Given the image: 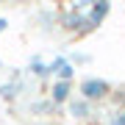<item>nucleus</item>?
<instances>
[{
	"mask_svg": "<svg viewBox=\"0 0 125 125\" xmlns=\"http://www.w3.org/2000/svg\"><path fill=\"white\" fill-rule=\"evenodd\" d=\"M28 72H31L33 78H39V81H50V78H53V72H50V61H45L42 56H33L31 61H28Z\"/></svg>",
	"mask_w": 125,
	"mask_h": 125,
	"instance_id": "1a4fd4ad",
	"label": "nucleus"
},
{
	"mask_svg": "<svg viewBox=\"0 0 125 125\" xmlns=\"http://www.w3.org/2000/svg\"><path fill=\"white\" fill-rule=\"evenodd\" d=\"M67 58L72 61V67H78V64H89V61H92V56H89V53H70Z\"/></svg>",
	"mask_w": 125,
	"mask_h": 125,
	"instance_id": "9b49d317",
	"label": "nucleus"
},
{
	"mask_svg": "<svg viewBox=\"0 0 125 125\" xmlns=\"http://www.w3.org/2000/svg\"><path fill=\"white\" fill-rule=\"evenodd\" d=\"M33 125H58V122H53V120H39V122H33Z\"/></svg>",
	"mask_w": 125,
	"mask_h": 125,
	"instance_id": "ddd939ff",
	"label": "nucleus"
},
{
	"mask_svg": "<svg viewBox=\"0 0 125 125\" xmlns=\"http://www.w3.org/2000/svg\"><path fill=\"white\" fill-rule=\"evenodd\" d=\"M103 125H125V108L111 106L106 114H103Z\"/></svg>",
	"mask_w": 125,
	"mask_h": 125,
	"instance_id": "9d476101",
	"label": "nucleus"
},
{
	"mask_svg": "<svg viewBox=\"0 0 125 125\" xmlns=\"http://www.w3.org/2000/svg\"><path fill=\"white\" fill-rule=\"evenodd\" d=\"M64 108H67V114L72 117V120H78V122H86V120H92V117H94V103L78 97V94H72L70 103H67Z\"/></svg>",
	"mask_w": 125,
	"mask_h": 125,
	"instance_id": "39448f33",
	"label": "nucleus"
},
{
	"mask_svg": "<svg viewBox=\"0 0 125 125\" xmlns=\"http://www.w3.org/2000/svg\"><path fill=\"white\" fill-rule=\"evenodd\" d=\"M28 111L31 114H36V117H53V114H58V108L50 103V97H36V100H31L28 103Z\"/></svg>",
	"mask_w": 125,
	"mask_h": 125,
	"instance_id": "6e6552de",
	"label": "nucleus"
},
{
	"mask_svg": "<svg viewBox=\"0 0 125 125\" xmlns=\"http://www.w3.org/2000/svg\"><path fill=\"white\" fill-rule=\"evenodd\" d=\"M72 94H75L72 92V81H53L50 89H47V97H50V103H53L56 108H64Z\"/></svg>",
	"mask_w": 125,
	"mask_h": 125,
	"instance_id": "423d86ee",
	"label": "nucleus"
},
{
	"mask_svg": "<svg viewBox=\"0 0 125 125\" xmlns=\"http://www.w3.org/2000/svg\"><path fill=\"white\" fill-rule=\"evenodd\" d=\"M111 14V3H106V0H97V3H89V9H86V28L92 31H97V28L106 22V17Z\"/></svg>",
	"mask_w": 125,
	"mask_h": 125,
	"instance_id": "20e7f679",
	"label": "nucleus"
},
{
	"mask_svg": "<svg viewBox=\"0 0 125 125\" xmlns=\"http://www.w3.org/2000/svg\"><path fill=\"white\" fill-rule=\"evenodd\" d=\"M0 70H3V61H0Z\"/></svg>",
	"mask_w": 125,
	"mask_h": 125,
	"instance_id": "4468645a",
	"label": "nucleus"
},
{
	"mask_svg": "<svg viewBox=\"0 0 125 125\" xmlns=\"http://www.w3.org/2000/svg\"><path fill=\"white\" fill-rule=\"evenodd\" d=\"M58 28H61L64 33L70 36H86L89 33V28H86V11L81 9H61L58 11Z\"/></svg>",
	"mask_w": 125,
	"mask_h": 125,
	"instance_id": "f03ea898",
	"label": "nucleus"
},
{
	"mask_svg": "<svg viewBox=\"0 0 125 125\" xmlns=\"http://www.w3.org/2000/svg\"><path fill=\"white\" fill-rule=\"evenodd\" d=\"M6 28H9V20H6V17H0V33H3Z\"/></svg>",
	"mask_w": 125,
	"mask_h": 125,
	"instance_id": "f8f14e48",
	"label": "nucleus"
},
{
	"mask_svg": "<svg viewBox=\"0 0 125 125\" xmlns=\"http://www.w3.org/2000/svg\"><path fill=\"white\" fill-rule=\"evenodd\" d=\"M111 92H114V86L108 83L106 78H97V75H86V78H81V83H78V97H83L89 103L108 100Z\"/></svg>",
	"mask_w": 125,
	"mask_h": 125,
	"instance_id": "f257e3e1",
	"label": "nucleus"
},
{
	"mask_svg": "<svg viewBox=\"0 0 125 125\" xmlns=\"http://www.w3.org/2000/svg\"><path fill=\"white\" fill-rule=\"evenodd\" d=\"M25 92H28V81H25V75H20V72H14L9 81L0 83V100H6V103L20 100Z\"/></svg>",
	"mask_w": 125,
	"mask_h": 125,
	"instance_id": "7ed1b4c3",
	"label": "nucleus"
},
{
	"mask_svg": "<svg viewBox=\"0 0 125 125\" xmlns=\"http://www.w3.org/2000/svg\"><path fill=\"white\" fill-rule=\"evenodd\" d=\"M50 72H53L56 81H72V78H75V67H72V61L67 56L50 58Z\"/></svg>",
	"mask_w": 125,
	"mask_h": 125,
	"instance_id": "0eeeda50",
	"label": "nucleus"
}]
</instances>
